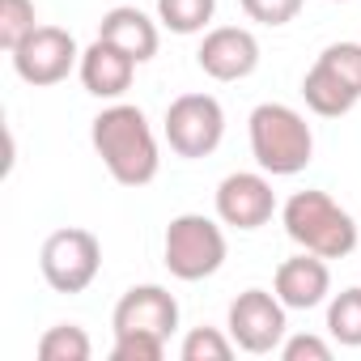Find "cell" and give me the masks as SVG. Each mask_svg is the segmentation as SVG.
I'll list each match as a JSON object with an SVG mask.
<instances>
[{
  "instance_id": "8",
  "label": "cell",
  "mask_w": 361,
  "mask_h": 361,
  "mask_svg": "<svg viewBox=\"0 0 361 361\" xmlns=\"http://www.w3.org/2000/svg\"><path fill=\"white\" fill-rule=\"evenodd\" d=\"M9 56H13V73L26 85H60L73 73V64H81L77 39L60 26H35Z\"/></svg>"
},
{
  "instance_id": "14",
  "label": "cell",
  "mask_w": 361,
  "mask_h": 361,
  "mask_svg": "<svg viewBox=\"0 0 361 361\" xmlns=\"http://www.w3.org/2000/svg\"><path fill=\"white\" fill-rule=\"evenodd\" d=\"M98 39L115 43V47L128 51L136 64H145V60L157 56V22H153L149 13H140L136 5H115V9H106L102 22H98Z\"/></svg>"
},
{
  "instance_id": "4",
  "label": "cell",
  "mask_w": 361,
  "mask_h": 361,
  "mask_svg": "<svg viewBox=\"0 0 361 361\" xmlns=\"http://www.w3.org/2000/svg\"><path fill=\"white\" fill-rule=\"evenodd\" d=\"M166 268L178 281H204L226 264V234L213 217L204 213H183L166 226V243H161Z\"/></svg>"
},
{
  "instance_id": "18",
  "label": "cell",
  "mask_w": 361,
  "mask_h": 361,
  "mask_svg": "<svg viewBox=\"0 0 361 361\" xmlns=\"http://www.w3.org/2000/svg\"><path fill=\"white\" fill-rule=\"evenodd\" d=\"M217 13V0H157V22L170 35H200Z\"/></svg>"
},
{
  "instance_id": "7",
  "label": "cell",
  "mask_w": 361,
  "mask_h": 361,
  "mask_svg": "<svg viewBox=\"0 0 361 361\" xmlns=\"http://www.w3.org/2000/svg\"><path fill=\"white\" fill-rule=\"evenodd\" d=\"M285 302L268 289H247L230 302V336L243 353H276L285 344L289 319H285Z\"/></svg>"
},
{
  "instance_id": "11",
  "label": "cell",
  "mask_w": 361,
  "mask_h": 361,
  "mask_svg": "<svg viewBox=\"0 0 361 361\" xmlns=\"http://www.w3.org/2000/svg\"><path fill=\"white\" fill-rule=\"evenodd\" d=\"M111 327H115V336L119 331H157V336L170 340V331L178 327V302L161 285H132L115 302Z\"/></svg>"
},
{
  "instance_id": "22",
  "label": "cell",
  "mask_w": 361,
  "mask_h": 361,
  "mask_svg": "<svg viewBox=\"0 0 361 361\" xmlns=\"http://www.w3.org/2000/svg\"><path fill=\"white\" fill-rule=\"evenodd\" d=\"M319 60L361 98V43H331V47L319 51Z\"/></svg>"
},
{
  "instance_id": "12",
  "label": "cell",
  "mask_w": 361,
  "mask_h": 361,
  "mask_svg": "<svg viewBox=\"0 0 361 361\" xmlns=\"http://www.w3.org/2000/svg\"><path fill=\"white\" fill-rule=\"evenodd\" d=\"M272 293L289 306V310H314L327 293H331V272L327 259L314 251H302L293 259H285L272 276Z\"/></svg>"
},
{
  "instance_id": "5",
  "label": "cell",
  "mask_w": 361,
  "mask_h": 361,
  "mask_svg": "<svg viewBox=\"0 0 361 361\" xmlns=\"http://www.w3.org/2000/svg\"><path fill=\"white\" fill-rule=\"evenodd\" d=\"M39 268L56 293H85L102 268V243L81 226H64V230L47 234V243L39 251Z\"/></svg>"
},
{
  "instance_id": "9",
  "label": "cell",
  "mask_w": 361,
  "mask_h": 361,
  "mask_svg": "<svg viewBox=\"0 0 361 361\" xmlns=\"http://www.w3.org/2000/svg\"><path fill=\"white\" fill-rule=\"evenodd\" d=\"M272 213H276V196H272V183L264 174L238 170V174L221 178V188H217V217H221V226L259 230V226L272 221Z\"/></svg>"
},
{
  "instance_id": "21",
  "label": "cell",
  "mask_w": 361,
  "mask_h": 361,
  "mask_svg": "<svg viewBox=\"0 0 361 361\" xmlns=\"http://www.w3.org/2000/svg\"><path fill=\"white\" fill-rule=\"evenodd\" d=\"M166 357V336L157 331H119L111 344V361H161Z\"/></svg>"
},
{
  "instance_id": "19",
  "label": "cell",
  "mask_w": 361,
  "mask_h": 361,
  "mask_svg": "<svg viewBox=\"0 0 361 361\" xmlns=\"http://www.w3.org/2000/svg\"><path fill=\"white\" fill-rule=\"evenodd\" d=\"M234 336H221L217 327H192L178 344V357L183 361H230L234 357Z\"/></svg>"
},
{
  "instance_id": "15",
  "label": "cell",
  "mask_w": 361,
  "mask_h": 361,
  "mask_svg": "<svg viewBox=\"0 0 361 361\" xmlns=\"http://www.w3.org/2000/svg\"><path fill=\"white\" fill-rule=\"evenodd\" d=\"M302 98H306V106H310L314 115H323V119H340V115H348V111L361 102L323 60H314V68L302 77Z\"/></svg>"
},
{
  "instance_id": "24",
  "label": "cell",
  "mask_w": 361,
  "mask_h": 361,
  "mask_svg": "<svg viewBox=\"0 0 361 361\" xmlns=\"http://www.w3.org/2000/svg\"><path fill=\"white\" fill-rule=\"evenodd\" d=\"M281 357L285 361H327L331 357V344L319 340V336H289L281 344Z\"/></svg>"
},
{
  "instance_id": "13",
  "label": "cell",
  "mask_w": 361,
  "mask_h": 361,
  "mask_svg": "<svg viewBox=\"0 0 361 361\" xmlns=\"http://www.w3.org/2000/svg\"><path fill=\"white\" fill-rule=\"evenodd\" d=\"M77 68H81V85L94 98H123L132 90V77H136V60L128 51H119L115 43H106V39H94L81 51Z\"/></svg>"
},
{
  "instance_id": "1",
  "label": "cell",
  "mask_w": 361,
  "mask_h": 361,
  "mask_svg": "<svg viewBox=\"0 0 361 361\" xmlns=\"http://www.w3.org/2000/svg\"><path fill=\"white\" fill-rule=\"evenodd\" d=\"M90 140H94V149H98V157L111 170L115 183L145 188V183L157 178V166H161L157 136H153V128H149V119H145L140 106L115 102V106L98 111V119L90 128Z\"/></svg>"
},
{
  "instance_id": "23",
  "label": "cell",
  "mask_w": 361,
  "mask_h": 361,
  "mask_svg": "<svg viewBox=\"0 0 361 361\" xmlns=\"http://www.w3.org/2000/svg\"><path fill=\"white\" fill-rule=\"evenodd\" d=\"M243 13L259 26H285L302 13V0H243Z\"/></svg>"
},
{
  "instance_id": "17",
  "label": "cell",
  "mask_w": 361,
  "mask_h": 361,
  "mask_svg": "<svg viewBox=\"0 0 361 361\" xmlns=\"http://www.w3.org/2000/svg\"><path fill=\"white\" fill-rule=\"evenodd\" d=\"M327 331L344 348H361V285L340 289L327 306Z\"/></svg>"
},
{
  "instance_id": "20",
  "label": "cell",
  "mask_w": 361,
  "mask_h": 361,
  "mask_svg": "<svg viewBox=\"0 0 361 361\" xmlns=\"http://www.w3.org/2000/svg\"><path fill=\"white\" fill-rule=\"evenodd\" d=\"M35 26V0H0V47L5 51H13Z\"/></svg>"
},
{
  "instance_id": "6",
  "label": "cell",
  "mask_w": 361,
  "mask_h": 361,
  "mask_svg": "<svg viewBox=\"0 0 361 361\" xmlns=\"http://www.w3.org/2000/svg\"><path fill=\"white\" fill-rule=\"evenodd\" d=\"M226 136V111L213 94H178L166 106V140L178 157H209Z\"/></svg>"
},
{
  "instance_id": "25",
  "label": "cell",
  "mask_w": 361,
  "mask_h": 361,
  "mask_svg": "<svg viewBox=\"0 0 361 361\" xmlns=\"http://www.w3.org/2000/svg\"><path fill=\"white\" fill-rule=\"evenodd\" d=\"M331 5H348V0H331Z\"/></svg>"
},
{
  "instance_id": "16",
  "label": "cell",
  "mask_w": 361,
  "mask_h": 361,
  "mask_svg": "<svg viewBox=\"0 0 361 361\" xmlns=\"http://www.w3.org/2000/svg\"><path fill=\"white\" fill-rule=\"evenodd\" d=\"M39 361H90V353H94V344H90V336H85V327H77V323H56V327H47L43 336H39Z\"/></svg>"
},
{
  "instance_id": "2",
  "label": "cell",
  "mask_w": 361,
  "mask_h": 361,
  "mask_svg": "<svg viewBox=\"0 0 361 361\" xmlns=\"http://www.w3.org/2000/svg\"><path fill=\"white\" fill-rule=\"evenodd\" d=\"M281 221L302 251H314L323 259H344L357 251V221L327 192H314V188L293 192L281 209Z\"/></svg>"
},
{
  "instance_id": "3",
  "label": "cell",
  "mask_w": 361,
  "mask_h": 361,
  "mask_svg": "<svg viewBox=\"0 0 361 361\" xmlns=\"http://www.w3.org/2000/svg\"><path fill=\"white\" fill-rule=\"evenodd\" d=\"M251 157L264 174H298L314 157V132L306 115H298L285 102H259L251 111Z\"/></svg>"
},
{
  "instance_id": "10",
  "label": "cell",
  "mask_w": 361,
  "mask_h": 361,
  "mask_svg": "<svg viewBox=\"0 0 361 361\" xmlns=\"http://www.w3.org/2000/svg\"><path fill=\"white\" fill-rule=\"evenodd\" d=\"M196 64L213 77V81H243L259 68V43L251 30L243 26H217L204 35Z\"/></svg>"
}]
</instances>
